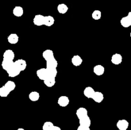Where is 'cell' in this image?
I'll return each instance as SVG.
<instances>
[{"label":"cell","mask_w":131,"mask_h":130,"mask_svg":"<svg viewBox=\"0 0 131 130\" xmlns=\"http://www.w3.org/2000/svg\"><path fill=\"white\" fill-rule=\"evenodd\" d=\"M6 71L7 72L8 75V76H10V77L11 78H14V77H15V76H18V75L20 74V73L21 72V71H20V70H19V69L15 66L14 62V64H13L10 68L8 69Z\"/></svg>","instance_id":"cell-1"},{"label":"cell","mask_w":131,"mask_h":130,"mask_svg":"<svg viewBox=\"0 0 131 130\" xmlns=\"http://www.w3.org/2000/svg\"><path fill=\"white\" fill-rule=\"evenodd\" d=\"M120 24L124 28H129L131 25V12H129L127 16L124 17L120 20Z\"/></svg>","instance_id":"cell-2"},{"label":"cell","mask_w":131,"mask_h":130,"mask_svg":"<svg viewBox=\"0 0 131 130\" xmlns=\"http://www.w3.org/2000/svg\"><path fill=\"white\" fill-rule=\"evenodd\" d=\"M14 64L20 71L25 70L27 66L26 62L25 60L23 59H19L14 61Z\"/></svg>","instance_id":"cell-3"},{"label":"cell","mask_w":131,"mask_h":130,"mask_svg":"<svg viewBox=\"0 0 131 130\" xmlns=\"http://www.w3.org/2000/svg\"><path fill=\"white\" fill-rule=\"evenodd\" d=\"M69 103H70V99L67 96H61L58 99V104L61 107H66L67 106L69 105Z\"/></svg>","instance_id":"cell-4"},{"label":"cell","mask_w":131,"mask_h":130,"mask_svg":"<svg viewBox=\"0 0 131 130\" xmlns=\"http://www.w3.org/2000/svg\"><path fill=\"white\" fill-rule=\"evenodd\" d=\"M129 123L127 120L121 119L119 120L116 123V127L119 130H127L129 127Z\"/></svg>","instance_id":"cell-5"},{"label":"cell","mask_w":131,"mask_h":130,"mask_svg":"<svg viewBox=\"0 0 131 130\" xmlns=\"http://www.w3.org/2000/svg\"><path fill=\"white\" fill-rule=\"evenodd\" d=\"M123 61V57L121 54L118 53H116L113 54L111 57V61L113 64L115 65H118L122 63Z\"/></svg>","instance_id":"cell-6"},{"label":"cell","mask_w":131,"mask_h":130,"mask_svg":"<svg viewBox=\"0 0 131 130\" xmlns=\"http://www.w3.org/2000/svg\"><path fill=\"white\" fill-rule=\"evenodd\" d=\"M43 18L44 16L40 14L36 15L33 18V24L37 26H41L43 24Z\"/></svg>","instance_id":"cell-7"},{"label":"cell","mask_w":131,"mask_h":130,"mask_svg":"<svg viewBox=\"0 0 131 130\" xmlns=\"http://www.w3.org/2000/svg\"><path fill=\"white\" fill-rule=\"evenodd\" d=\"M104 98V94L99 91H95L93 96L92 97V99H93V101L97 103H101L103 101Z\"/></svg>","instance_id":"cell-8"},{"label":"cell","mask_w":131,"mask_h":130,"mask_svg":"<svg viewBox=\"0 0 131 130\" xmlns=\"http://www.w3.org/2000/svg\"><path fill=\"white\" fill-rule=\"evenodd\" d=\"M58 64V61L54 57L46 61V68H57Z\"/></svg>","instance_id":"cell-9"},{"label":"cell","mask_w":131,"mask_h":130,"mask_svg":"<svg viewBox=\"0 0 131 130\" xmlns=\"http://www.w3.org/2000/svg\"><path fill=\"white\" fill-rule=\"evenodd\" d=\"M79 122L81 126H87V127H90L91 126V124H92V121H91L90 118L88 115L84 116V117L79 119Z\"/></svg>","instance_id":"cell-10"},{"label":"cell","mask_w":131,"mask_h":130,"mask_svg":"<svg viewBox=\"0 0 131 130\" xmlns=\"http://www.w3.org/2000/svg\"><path fill=\"white\" fill-rule=\"evenodd\" d=\"M54 24V19L51 15H47V16H44L43 18V24L47 27L52 26Z\"/></svg>","instance_id":"cell-11"},{"label":"cell","mask_w":131,"mask_h":130,"mask_svg":"<svg viewBox=\"0 0 131 130\" xmlns=\"http://www.w3.org/2000/svg\"><path fill=\"white\" fill-rule=\"evenodd\" d=\"M43 83L45 85L48 87H52L56 84V78L51 77V76H47L43 80Z\"/></svg>","instance_id":"cell-12"},{"label":"cell","mask_w":131,"mask_h":130,"mask_svg":"<svg viewBox=\"0 0 131 130\" xmlns=\"http://www.w3.org/2000/svg\"><path fill=\"white\" fill-rule=\"evenodd\" d=\"M105 68L102 65L98 64L96 65L93 68V73L97 76H101L104 73Z\"/></svg>","instance_id":"cell-13"},{"label":"cell","mask_w":131,"mask_h":130,"mask_svg":"<svg viewBox=\"0 0 131 130\" xmlns=\"http://www.w3.org/2000/svg\"><path fill=\"white\" fill-rule=\"evenodd\" d=\"M3 59L14 61L15 59V53L14 51L10 49L6 50L3 53Z\"/></svg>","instance_id":"cell-14"},{"label":"cell","mask_w":131,"mask_h":130,"mask_svg":"<svg viewBox=\"0 0 131 130\" xmlns=\"http://www.w3.org/2000/svg\"><path fill=\"white\" fill-rule=\"evenodd\" d=\"M75 113H76L78 118L79 119L82 118L84 116L88 115V110H87L86 108H84V107H80L77 110Z\"/></svg>","instance_id":"cell-15"},{"label":"cell","mask_w":131,"mask_h":130,"mask_svg":"<svg viewBox=\"0 0 131 130\" xmlns=\"http://www.w3.org/2000/svg\"><path fill=\"white\" fill-rule=\"evenodd\" d=\"M8 42L9 43L12 45H15L18 43L19 42V36L15 33H12L8 36L7 38Z\"/></svg>","instance_id":"cell-16"},{"label":"cell","mask_w":131,"mask_h":130,"mask_svg":"<svg viewBox=\"0 0 131 130\" xmlns=\"http://www.w3.org/2000/svg\"><path fill=\"white\" fill-rule=\"evenodd\" d=\"M37 75L39 79L43 80L47 76V70L44 68H42L38 69L37 71Z\"/></svg>","instance_id":"cell-17"},{"label":"cell","mask_w":131,"mask_h":130,"mask_svg":"<svg viewBox=\"0 0 131 130\" xmlns=\"http://www.w3.org/2000/svg\"><path fill=\"white\" fill-rule=\"evenodd\" d=\"M71 61L72 63L74 66H79L83 63V59L79 55H75L72 57Z\"/></svg>","instance_id":"cell-18"},{"label":"cell","mask_w":131,"mask_h":130,"mask_svg":"<svg viewBox=\"0 0 131 130\" xmlns=\"http://www.w3.org/2000/svg\"><path fill=\"white\" fill-rule=\"evenodd\" d=\"M14 61H11L9 59H3L2 62H1V66H2L3 69L5 71L10 68L13 64H14Z\"/></svg>","instance_id":"cell-19"},{"label":"cell","mask_w":131,"mask_h":130,"mask_svg":"<svg viewBox=\"0 0 131 130\" xmlns=\"http://www.w3.org/2000/svg\"><path fill=\"white\" fill-rule=\"evenodd\" d=\"M13 14L15 17H20L23 16V15L24 14V9H23V8L22 6H15L14 8V9H13Z\"/></svg>","instance_id":"cell-20"},{"label":"cell","mask_w":131,"mask_h":130,"mask_svg":"<svg viewBox=\"0 0 131 130\" xmlns=\"http://www.w3.org/2000/svg\"><path fill=\"white\" fill-rule=\"evenodd\" d=\"M95 91L93 87H86L85 89H84V91H83V94L85 96V97H86L87 98H92V97L93 96V94H94Z\"/></svg>","instance_id":"cell-21"},{"label":"cell","mask_w":131,"mask_h":130,"mask_svg":"<svg viewBox=\"0 0 131 130\" xmlns=\"http://www.w3.org/2000/svg\"><path fill=\"white\" fill-rule=\"evenodd\" d=\"M42 57L46 61L51 59V58L54 57V52L52 50L47 49L43 51L42 53Z\"/></svg>","instance_id":"cell-22"},{"label":"cell","mask_w":131,"mask_h":130,"mask_svg":"<svg viewBox=\"0 0 131 130\" xmlns=\"http://www.w3.org/2000/svg\"><path fill=\"white\" fill-rule=\"evenodd\" d=\"M4 87L8 90L10 93H11L12 91L14 90L16 87V85H15V83L14 82L11 81V80H8V82H6L5 83V84L4 85Z\"/></svg>","instance_id":"cell-23"},{"label":"cell","mask_w":131,"mask_h":130,"mask_svg":"<svg viewBox=\"0 0 131 130\" xmlns=\"http://www.w3.org/2000/svg\"><path fill=\"white\" fill-rule=\"evenodd\" d=\"M57 10L60 14H65L67 12L69 8H68L67 5H65L64 3H61L60 5H58L57 6Z\"/></svg>","instance_id":"cell-24"},{"label":"cell","mask_w":131,"mask_h":130,"mask_svg":"<svg viewBox=\"0 0 131 130\" xmlns=\"http://www.w3.org/2000/svg\"><path fill=\"white\" fill-rule=\"evenodd\" d=\"M40 94L37 91H32L29 94V99L31 101H37L39 99Z\"/></svg>","instance_id":"cell-25"},{"label":"cell","mask_w":131,"mask_h":130,"mask_svg":"<svg viewBox=\"0 0 131 130\" xmlns=\"http://www.w3.org/2000/svg\"><path fill=\"white\" fill-rule=\"evenodd\" d=\"M47 70V76H51V77H54L56 78V76H57L58 74V71L56 68H46Z\"/></svg>","instance_id":"cell-26"},{"label":"cell","mask_w":131,"mask_h":130,"mask_svg":"<svg viewBox=\"0 0 131 130\" xmlns=\"http://www.w3.org/2000/svg\"><path fill=\"white\" fill-rule=\"evenodd\" d=\"M92 17L94 20H99L102 17V12L99 10H95L93 11L92 14Z\"/></svg>","instance_id":"cell-27"},{"label":"cell","mask_w":131,"mask_h":130,"mask_svg":"<svg viewBox=\"0 0 131 130\" xmlns=\"http://www.w3.org/2000/svg\"><path fill=\"white\" fill-rule=\"evenodd\" d=\"M54 124L51 121H46L44 122L42 126V129L43 130H51L53 127Z\"/></svg>","instance_id":"cell-28"},{"label":"cell","mask_w":131,"mask_h":130,"mask_svg":"<svg viewBox=\"0 0 131 130\" xmlns=\"http://www.w3.org/2000/svg\"><path fill=\"white\" fill-rule=\"evenodd\" d=\"M10 93V92L4 87V85L0 87V96L2 97V98H6V97H7Z\"/></svg>","instance_id":"cell-29"},{"label":"cell","mask_w":131,"mask_h":130,"mask_svg":"<svg viewBox=\"0 0 131 130\" xmlns=\"http://www.w3.org/2000/svg\"><path fill=\"white\" fill-rule=\"evenodd\" d=\"M77 130H90V127H87V126H81V125H79V126L78 127Z\"/></svg>","instance_id":"cell-30"},{"label":"cell","mask_w":131,"mask_h":130,"mask_svg":"<svg viewBox=\"0 0 131 130\" xmlns=\"http://www.w3.org/2000/svg\"><path fill=\"white\" fill-rule=\"evenodd\" d=\"M51 130H61V129L60 128V127H58V126H54L53 127H52V129H51Z\"/></svg>","instance_id":"cell-31"},{"label":"cell","mask_w":131,"mask_h":130,"mask_svg":"<svg viewBox=\"0 0 131 130\" xmlns=\"http://www.w3.org/2000/svg\"><path fill=\"white\" fill-rule=\"evenodd\" d=\"M17 130H25V129H23V128H19V129H17Z\"/></svg>","instance_id":"cell-32"}]
</instances>
